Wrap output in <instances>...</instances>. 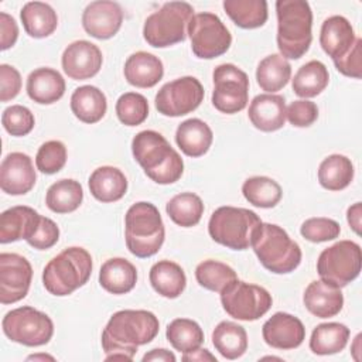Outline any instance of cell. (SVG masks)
Wrapping results in <instances>:
<instances>
[{
	"label": "cell",
	"instance_id": "51",
	"mask_svg": "<svg viewBox=\"0 0 362 362\" xmlns=\"http://www.w3.org/2000/svg\"><path fill=\"white\" fill-rule=\"evenodd\" d=\"M17 38H18V27H17L16 20L10 14L1 11L0 13V48H1V51L11 48L16 44Z\"/></svg>",
	"mask_w": 362,
	"mask_h": 362
},
{
	"label": "cell",
	"instance_id": "29",
	"mask_svg": "<svg viewBox=\"0 0 362 362\" xmlns=\"http://www.w3.org/2000/svg\"><path fill=\"white\" fill-rule=\"evenodd\" d=\"M107 109L105 93L92 85H83L74 90L71 96V110L83 123L99 122Z\"/></svg>",
	"mask_w": 362,
	"mask_h": 362
},
{
	"label": "cell",
	"instance_id": "34",
	"mask_svg": "<svg viewBox=\"0 0 362 362\" xmlns=\"http://www.w3.org/2000/svg\"><path fill=\"white\" fill-rule=\"evenodd\" d=\"M83 199V189L79 181L62 178L54 182L45 195L47 206L55 214H69L76 211Z\"/></svg>",
	"mask_w": 362,
	"mask_h": 362
},
{
	"label": "cell",
	"instance_id": "5",
	"mask_svg": "<svg viewBox=\"0 0 362 362\" xmlns=\"http://www.w3.org/2000/svg\"><path fill=\"white\" fill-rule=\"evenodd\" d=\"M92 267V256L86 249L79 246L66 247L44 267L42 284L52 296H69L88 283Z\"/></svg>",
	"mask_w": 362,
	"mask_h": 362
},
{
	"label": "cell",
	"instance_id": "42",
	"mask_svg": "<svg viewBox=\"0 0 362 362\" xmlns=\"http://www.w3.org/2000/svg\"><path fill=\"white\" fill-rule=\"evenodd\" d=\"M195 279L201 287L221 293L229 283L236 280L238 276L236 272L226 263L208 259L197 266Z\"/></svg>",
	"mask_w": 362,
	"mask_h": 362
},
{
	"label": "cell",
	"instance_id": "46",
	"mask_svg": "<svg viewBox=\"0 0 362 362\" xmlns=\"http://www.w3.org/2000/svg\"><path fill=\"white\" fill-rule=\"evenodd\" d=\"M1 124L7 133L11 136H25L35 124L34 115L31 110L23 105H11L4 109L1 115Z\"/></svg>",
	"mask_w": 362,
	"mask_h": 362
},
{
	"label": "cell",
	"instance_id": "31",
	"mask_svg": "<svg viewBox=\"0 0 362 362\" xmlns=\"http://www.w3.org/2000/svg\"><path fill=\"white\" fill-rule=\"evenodd\" d=\"M20 18L25 33L34 38L51 35L58 25L55 10L42 1H28L20 11Z\"/></svg>",
	"mask_w": 362,
	"mask_h": 362
},
{
	"label": "cell",
	"instance_id": "54",
	"mask_svg": "<svg viewBox=\"0 0 362 362\" xmlns=\"http://www.w3.org/2000/svg\"><path fill=\"white\" fill-rule=\"evenodd\" d=\"M182 361L184 362H188V361H212V362H216V358L215 355H212L208 349H195V351H191V352H185L182 354Z\"/></svg>",
	"mask_w": 362,
	"mask_h": 362
},
{
	"label": "cell",
	"instance_id": "32",
	"mask_svg": "<svg viewBox=\"0 0 362 362\" xmlns=\"http://www.w3.org/2000/svg\"><path fill=\"white\" fill-rule=\"evenodd\" d=\"M215 349L226 359H238L247 349L246 329L232 321H221L212 331Z\"/></svg>",
	"mask_w": 362,
	"mask_h": 362
},
{
	"label": "cell",
	"instance_id": "43",
	"mask_svg": "<svg viewBox=\"0 0 362 362\" xmlns=\"http://www.w3.org/2000/svg\"><path fill=\"white\" fill-rule=\"evenodd\" d=\"M117 119L124 126H139L148 116V102L137 92H126L116 102Z\"/></svg>",
	"mask_w": 362,
	"mask_h": 362
},
{
	"label": "cell",
	"instance_id": "26",
	"mask_svg": "<svg viewBox=\"0 0 362 362\" xmlns=\"http://www.w3.org/2000/svg\"><path fill=\"white\" fill-rule=\"evenodd\" d=\"M89 191L100 202H115L124 197L127 178L122 170L112 165H102L93 170L89 177Z\"/></svg>",
	"mask_w": 362,
	"mask_h": 362
},
{
	"label": "cell",
	"instance_id": "22",
	"mask_svg": "<svg viewBox=\"0 0 362 362\" xmlns=\"http://www.w3.org/2000/svg\"><path fill=\"white\" fill-rule=\"evenodd\" d=\"M41 216L35 209L17 205L6 209L0 215V242L10 243L28 239L40 225Z\"/></svg>",
	"mask_w": 362,
	"mask_h": 362
},
{
	"label": "cell",
	"instance_id": "30",
	"mask_svg": "<svg viewBox=\"0 0 362 362\" xmlns=\"http://www.w3.org/2000/svg\"><path fill=\"white\" fill-rule=\"evenodd\" d=\"M153 288L165 298H177L187 286V277L180 264L171 260L154 263L148 274Z\"/></svg>",
	"mask_w": 362,
	"mask_h": 362
},
{
	"label": "cell",
	"instance_id": "37",
	"mask_svg": "<svg viewBox=\"0 0 362 362\" xmlns=\"http://www.w3.org/2000/svg\"><path fill=\"white\" fill-rule=\"evenodd\" d=\"M291 76L290 62L280 54H272L263 58L256 68L257 85L267 93L283 89Z\"/></svg>",
	"mask_w": 362,
	"mask_h": 362
},
{
	"label": "cell",
	"instance_id": "33",
	"mask_svg": "<svg viewBox=\"0 0 362 362\" xmlns=\"http://www.w3.org/2000/svg\"><path fill=\"white\" fill-rule=\"evenodd\" d=\"M354 164L342 154H331L325 157L318 167V181L321 187L329 191H341L354 180Z\"/></svg>",
	"mask_w": 362,
	"mask_h": 362
},
{
	"label": "cell",
	"instance_id": "36",
	"mask_svg": "<svg viewBox=\"0 0 362 362\" xmlns=\"http://www.w3.org/2000/svg\"><path fill=\"white\" fill-rule=\"evenodd\" d=\"M223 10L240 28L252 30L264 25L267 21V1L264 0H225Z\"/></svg>",
	"mask_w": 362,
	"mask_h": 362
},
{
	"label": "cell",
	"instance_id": "12",
	"mask_svg": "<svg viewBox=\"0 0 362 362\" xmlns=\"http://www.w3.org/2000/svg\"><path fill=\"white\" fill-rule=\"evenodd\" d=\"M187 30L192 52L201 59L221 57L232 44V35L226 25L216 14L209 11L194 14Z\"/></svg>",
	"mask_w": 362,
	"mask_h": 362
},
{
	"label": "cell",
	"instance_id": "49",
	"mask_svg": "<svg viewBox=\"0 0 362 362\" xmlns=\"http://www.w3.org/2000/svg\"><path fill=\"white\" fill-rule=\"evenodd\" d=\"M334 65L342 75L359 79L362 76V40L356 37L352 48L344 57L335 59Z\"/></svg>",
	"mask_w": 362,
	"mask_h": 362
},
{
	"label": "cell",
	"instance_id": "7",
	"mask_svg": "<svg viewBox=\"0 0 362 362\" xmlns=\"http://www.w3.org/2000/svg\"><path fill=\"white\" fill-rule=\"evenodd\" d=\"M262 223L259 215L250 209L239 206H219L208 222L209 236L219 245L233 250H246L252 245V238Z\"/></svg>",
	"mask_w": 362,
	"mask_h": 362
},
{
	"label": "cell",
	"instance_id": "25",
	"mask_svg": "<svg viewBox=\"0 0 362 362\" xmlns=\"http://www.w3.org/2000/svg\"><path fill=\"white\" fill-rule=\"evenodd\" d=\"M27 93L40 105H51L65 93L64 76L52 68H37L27 78Z\"/></svg>",
	"mask_w": 362,
	"mask_h": 362
},
{
	"label": "cell",
	"instance_id": "40",
	"mask_svg": "<svg viewBox=\"0 0 362 362\" xmlns=\"http://www.w3.org/2000/svg\"><path fill=\"white\" fill-rule=\"evenodd\" d=\"M242 194L249 204L257 208H273L280 202L283 191L280 184L273 178L256 175L243 182Z\"/></svg>",
	"mask_w": 362,
	"mask_h": 362
},
{
	"label": "cell",
	"instance_id": "19",
	"mask_svg": "<svg viewBox=\"0 0 362 362\" xmlns=\"http://www.w3.org/2000/svg\"><path fill=\"white\" fill-rule=\"evenodd\" d=\"M264 342L276 349L298 348L305 339V328L297 317L288 313L273 314L262 327Z\"/></svg>",
	"mask_w": 362,
	"mask_h": 362
},
{
	"label": "cell",
	"instance_id": "18",
	"mask_svg": "<svg viewBox=\"0 0 362 362\" xmlns=\"http://www.w3.org/2000/svg\"><path fill=\"white\" fill-rule=\"evenodd\" d=\"M37 174L30 156L13 151L0 164V187L8 195H24L35 185Z\"/></svg>",
	"mask_w": 362,
	"mask_h": 362
},
{
	"label": "cell",
	"instance_id": "50",
	"mask_svg": "<svg viewBox=\"0 0 362 362\" xmlns=\"http://www.w3.org/2000/svg\"><path fill=\"white\" fill-rule=\"evenodd\" d=\"M0 100L8 102L14 99L20 90H21V75L20 72L8 65L1 64L0 65Z\"/></svg>",
	"mask_w": 362,
	"mask_h": 362
},
{
	"label": "cell",
	"instance_id": "3",
	"mask_svg": "<svg viewBox=\"0 0 362 362\" xmlns=\"http://www.w3.org/2000/svg\"><path fill=\"white\" fill-rule=\"evenodd\" d=\"M277 47L286 59H298L313 41V11L304 0H277Z\"/></svg>",
	"mask_w": 362,
	"mask_h": 362
},
{
	"label": "cell",
	"instance_id": "38",
	"mask_svg": "<svg viewBox=\"0 0 362 362\" xmlns=\"http://www.w3.org/2000/svg\"><path fill=\"white\" fill-rule=\"evenodd\" d=\"M329 82L327 66L317 59L308 61L296 72L291 86L300 98H314L320 95Z\"/></svg>",
	"mask_w": 362,
	"mask_h": 362
},
{
	"label": "cell",
	"instance_id": "2",
	"mask_svg": "<svg viewBox=\"0 0 362 362\" xmlns=\"http://www.w3.org/2000/svg\"><path fill=\"white\" fill-rule=\"evenodd\" d=\"M132 153L144 170V174L157 184H173L184 173L181 156L156 130L139 132L132 140Z\"/></svg>",
	"mask_w": 362,
	"mask_h": 362
},
{
	"label": "cell",
	"instance_id": "8",
	"mask_svg": "<svg viewBox=\"0 0 362 362\" xmlns=\"http://www.w3.org/2000/svg\"><path fill=\"white\" fill-rule=\"evenodd\" d=\"M194 8L187 1L164 3L150 14L143 25V37L154 48L171 47L187 38V27Z\"/></svg>",
	"mask_w": 362,
	"mask_h": 362
},
{
	"label": "cell",
	"instance_id": "15",
	"mask_svg": "<svg viewBox=\"0 0 362 362\" xmlns=\"http://www.w3.org/2000/svg\"><path fill=\"white\" fill-rule=\"evenodd\" d=\"M33 267L18 253H0V303L13 304L23 300L31 286Z\"/></svg>",
	"mask_w": 362,
	"mask_h": 362
},
{
	"label": "cell",
	"instance_id": "14",
	"mask_svg": "<svg viewBox=\"0 0 362 362\" xmlns=\"http://www.w3.org/2000/svg\"><path fill=\"white\" fill-rule=\"evenodd\" d=\"M204 86L195 76H181L160 88L154 105L158 113L178 117L194 112L204 100Z\"/></svg>",
	"mask_w": 362,
	"mask_h": 362
},
{
	"label": "cell",
	"instance_id": "52",
	"mask_svg": "<svg viewBox=\"0 0 362 362\" xmlns=\"http://www.w3.org/2000/svg\"><path fill=\"white\" fill-rule=\"evenodd\" d=\"M346 221L352 230L356 235H361V221H362V205L361 202H355L346 211Z\"/></svg>",
	"mask_w": 362,
	"mask_h": 362
},
{
	"label": "cell",
	"instance_id": "44",
	"mask_svg": "<svg viewBox=\"0 0 362 362\" xmlns=\"http://www.w3.org/2000/svg\"><path fill=\"white\" fill-rule=\"evenodd\" d=\"M66 163V147L59 140H49L41 144L35 156V165L44 174H55Z\"/></svg>",
	"mask_w": 362,
	"mask_h": 362
},
{
	"label": "cell",
	"instance_id": "16",
	"mask_svg": "<svg viewBox=\"0 0 362 362\" xmlns=\"http://www.w3.org/2000/svg\"><path fill=\"white\" fill-rule=\"evenodd\" d=\"M103 57L99 47L86 40L71 42L62 52L61 64L64 72L75 81L95 76L102 68Z\"/></svg>",
	"mask_w": 362,
	"mask_h": 362
},
{
	"label": "cell",
	"instance_id": "24",
	"mask_svg": "<svg viewBox=\"0 0 362 362\" xmlns=\"http://www.w3.org/2000/svg\"><path fill=\"white\" fill-rule=\"evenodd\" d=\"M163 75V62L154 54L137 51L124 62V78L136 88H153L161 81Z\"/></svg>",
	"mask_w": 362,
	"mask_h": 362
},
{
	"label": "cell",
	"instance_id": "28",
	"mask_svg": "<svg viewBox=\"0 0 362 362\" xmlns=\"http://www.w3.org/2000/svg\"><path fill=\"white\" fill-rule=\"evenodd\" d=\"M137 281V270L133 263L123 257L106 260L99 272V284L112 294H126L132 291Z\"/></svg>",
	"mask_w": 362,
	"mask_h": 362
},
{
	"label": "cell",
	"instance_id": "41",
	"mask_svg": "<svg viewBox=\"0 0 362 362\" xmlns=\"http://www.w3.org/2000/svg\"><path fill=\"white\" fill-rule=\"evenodd\" d=\"M165 337L171 346L182 354L198 349L204 342V331L189 318H175L167 325Z\"/></svg>",
	"mask_w": 362,
	"mask_h": 362
},
{
	"label": "cell",
	"instance_id": "13",
	"mask_svg": "<svg viewBox=\"0 0 362 362\" xmlns=\"http://www.w3.org/2000/svg\"><path fill=\"white\" fill-rule=\"evenodd\" d=\"M212 105L216 110L233 115L243 110L249 100V78L233 64H221L214 69Z\"/></svg>",
	"mask_w": 362,
	"mask_h": 362
},
{
	"label": "cell",
	"instance_id": "10",
	"mask_svg": "<svg viewBox=\"0 0 362 362\" xmlns=\"http://www.w3.org/2000/svg\"><path fill=\"white\" fill-rule=\"evenodd\" d=\"M1 328L10 341L25 346L45 345L54 335L52 320L30 305L8 311L1 321Z\"/></svg>",
	"mask_w": 362,
	"mask_h": 362
},
{
	"label": "cell",
	"instance_id": "39",
	"mask_svg": "<svg viewBox=\"0 0 362 362\" xmlns=\"http://www.w3.org/2000/svg\"><path fill=\"white\" fill-rule=\"evenodd\" d=\"M170 219L182 228L195 226L204 214V202L194 192H181L173 197L165 205Z\"/></svg>",
	"mask_w": 362,
	"mask_h": 362
},
{
	"label": "cell",
	"instance_id": "47",
	"mask_svg": "<svg viewBox=\"0 0 362 362\" xmlns=\"http://www.w3.org/2000/svg\"><path fill=\"white\" fill-rule=\"evenodd\" d=\"M286 119L296 127H308L318 119V107L307 99L294 100L286 107Z\"/></svg>",
	"mask_w": 362,
	"mask_h": 362
},
{
	"label": "cell",
	"instance_id": "55",
	"mask_svg": "<svg viewBox=\"0 0 362 362\" xmlns=\"http://www.w3.org/2000/svg\"><path fill=\"white\" fill-rule=\"evenodd\" d=\"M361 334H358L356 337H355V339H354V344H352V355H354V358H355V361H359L361 359V356L358 355V352L361 351V346H359V344H361Z\"/></svg>",
	"mask_w": 362,
	"mask_h": 362
},
{
	"label": "cell",
	"instance_id": "53",
	"mask_svg": "<svg viewBox=\"0 0 362 362\" xmlns=\"http://www.w3.org/2000/svg\"><path fill=\"white\" fill-rule=\"evenodd\" d=\"M175 355L173 352H170L168 349L164 348H156L151 349L150 352L144 354V356L141 358L143 362H150V361H158V362H175Z\"/></svg>",
	"mask_w": 362,
	"mask_h": 362
},
{
	"label": "cell",
	"instance_id": "35",
	"mask_svg": "<svg viewBox=\"0 0 362 362\" xmlns=\"http://www.w3.org/2000/svg\"><path fill=\"white\" fill-rule=\"evenodd\" d=\"M349 339V328L341 322L318 324L310 338V349L317 355L341 352Z\"/></svg>",
	"mask_w": 362,
	"mask_h": 362
},
{
	"label": "cell",
	"instance_id": "11",
	"mask_svg": "<svg viewBox=\"0 0 362 362\" xmlns=\"http://www.w3.org/2000/svg\"><path fill=\"white\" fill-rule=\"evenodd\" d=\"M221 303L232 318L255 321L270 310L273 298L264 287L236 279L221 291Z\"/></svg>",
	"mask_w": 362,
	"mask_h": 362
},
{
	"label": "cell",
	"instance_id": "6",
	"mask_svg": "<svg viewBox=\"0 0 362 362\" xmlns=\"http://www.w3.org/2000/svg\"><path fill=\"white\" fill-rule=\"evenodd\" d=\"M165 238L161 215L151 202L140 201L133 204L124 215L126 246L136 257H150L156 255Z\"/></svg>",
	"mask_w": 362,
	"mask_h": 362
},
{
	"label": "cell",
	"instance_id": "21",
	"mask_svg": "<svg viewBox=\"0 0 362 362\" xmlns=\"http://www.w3.org/2000/svg\"><path fill=\"white\" fill-rule=\"evenodd\" d=\"M303 303L313 315L331 318L342 310L344 296L339 287L324 280H314L307 286L303 294Z\"/></svg>",
	"mask_w": 362,
	"mask_h": 362
},
{
	"label": "cell",
	"instance_id": "1",
	"mask_svg": "<svg viewBox=\"0 0 362 362\" xmlns=\"http://www.w3.org/2000/svg\"><path fill=\"white\" fill-rule=\"evenodd\" d=\"M158 318L147 310H120L102 331V348L106 361H132L140 345L151 342L158 334Z\"/></svg>",
	"mask_w": 362,
	"mask_h": 362
},
{
	"label": "cell",
	"instance_id": "56",
	"mask_svg": "<svg viewBox=\"0 0 362 362\" xmlns=\"http://www.w3.org/2000/svg\"><path fill=\"white\" fill-rule=\"evenodd\" d=\"M38 359H48V361H55L54 356L47 355V354H37V355H30L27 361H38Z\"/></svg>",
	"mask_w": 362,
	"mask_h": 362
},
{
	"label": "cell",
	"instance_id": "45",
	"mask_svg": "<svg viewBox=\"0 0 362 362\" xmlns=\"http://www.w3.org/2000/svg\"><path fill=\"white\" fill-rule=\"evenodd\" d=\"M300 233L304 239L313 243H321L338 238L341 233V226L337 221L331 218H308L301 223Z\"/></svg>",
	"mask_w": 362,
	"mask_h": 362
},
{
	"label": "cell",
	"instance_id": "4",
	"mask_svg": "<svg viewBox=\"0 0 362 362\" xmlns=\"http://www.w3.org/2000/svg\"><path fill=\"white\" fill-rule=\"evenodd\" d=\"M252 249L264 269L276 274L294 272L301 263V249L276 223L262 222L253 233Z\"/></svg>",
	"mask_w": 362,
	"mask_h": 362
},
{
	"label": "cell",
	"instance_id": "20",
	"mask_svg": "<svg viewBox=\"0 0 362 362\" xmlns=\"http://www.w3.org/2000/svg\"><path fill=\"white\" fill-rule=\"evenodd\" d=\"M247 116L257 130L276 132L286 123V100L281 95H257L249 105Z\"/></svg>",
	"mask_w": 362,
	"mask_h": 362
},
{
	"label": "cell",
	"instance_id": "27",
	"mask_svg": "<svg viewBox=\"0 0 362 362\" xmlns=\"http://www.w3.org/2000/svg\"><path fill=\"white\" fill-rule=\"evenodd\" d=\"M214 140L211 127L201 119H187L178 124L175 132V141L181 151L188 157L204 156Z\"/></svg>",
	"mask_w": 362,
	"mask_h": 362
},
{
	"label": "cell",
	"instance_id": "17",
	"mask_svg": "<svg viewBox=\"0 0 362 362\" xmlns=\"http://www.w3.org/2000/svg\"><path fill=\"white\" fill-rule=\"evenodd\" d=\"M123 23V11L119 3L98 0L89 3L82 13L83 30L93 38L107 40L116 35Z\"/></svg>",
	"mask_w": 362,
	"mask_h": 362
},
{
	"label": "cell",
	"instance_id": "23",
	"mask_svg": "<svg viewBox=\"0 0 362 362\" xmlns=\"http://www.w3.org/2000/svg\"><path fill=\"white\" fill-rule=\"evenodd\" d=\"M356 37L351 23L342 16H331L324 20L320 33V45L332 61L344 57L354 45Z\"/></svg>",
	"mask_w": 362,
	"mask_h": 362
},
{
	"label": "cell",
	"instance_id": "48",
	"mask_svg": "<svg viewBox=\"0 0 362 362\" xmlns=\"http://www.w3.org/2000/svg\"><path fill=\"white\" fill-rule=\"evenodd\" d=\"M59 239V228L58 225L47 218V216H41L40 225L35 229V232L27 239V243L30 246H33L34 249L38 250H45L52 247Z\"/></svg>",
	"mask_w": 362,
	"mask_h": 362
},
{
	"label": "cell",
	"instance_id": "9",
	"mask_svg": "<svg viewBox=\"0 0 362 362\" xmlns=\"http://www.w3.org/2000/svg\"><path fill=\"white\" fill-rule=\"evenodd\" d=\"M362 267L361 246L354 240H339L324 249L317 260V273L321 280L337 287L354 281Z\"/></svg>",
	"mask_w": 362,
	"mask_h": 362
}]
</instances>
